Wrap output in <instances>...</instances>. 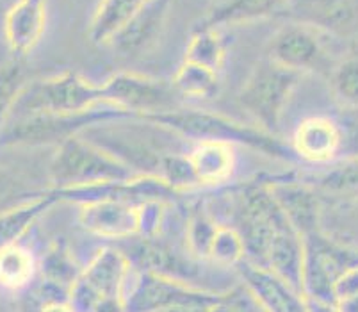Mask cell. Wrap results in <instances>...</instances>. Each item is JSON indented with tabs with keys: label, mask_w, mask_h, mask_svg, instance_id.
<instances>
[{
	"label": "cell",
	"mask_w": 358,
	"mask_h": 312,
	"mask_svg": "<svg viewBox=\"0 0 358 312\" xmlns=\"http://www.w3.org/2000/svg\"><path fill=\"white\" fill-rule=\"evenodd\" d=\"M80 136L118 159L132 173L157 177L166 155L185 152L180 148V143L187 139L173 129L141 116L95 123L86 127Z\"/></svg>",
	"instance_id": "cell-1"
},
{
	"label": "cell",
	"mask_w": 358,
	"mask_h": 312,
	"mask_svg": "<svg viewBox=\"0 0 358 312\" xmlns=\"http://www.w3.org/2000/svg\"><path fill=\"white\" fill-rule=\"evenodd\" d=\"M141 118L169 127L187 139L221 141L229 143V145L236 143V145L248 146L257 152H262V154L276 159H285V161L298 157L292 150V146L284 145L271 132L264 131L260 127L244 125V123L236 122L229 116L217 115V113L180 106L173 111L157 113V115L141 116Z\"/></svg>",
	"instance_id": "cell-2"
},
{
	"label": "cell",
	"mask_w": 358,
	"mask_h": 312,
	"mask_svg": "<svg viewBox=\"0 0 358 312\" xmlns=\"http://www.w3.org/2000/svg\"><path fill=\"white\" fill-rule=\"evenodd\" d=\"M134 113L115 106H100L83 113H29L11 116L0 123V146H41L59 145L71 136H77L90 125L113 120L134 118Z\"/></svg>",
	"instance_id": "cell-3"
},
{
	"label": "cell",
	"mask_w": 358,
	"mask_h": 312,
	"mask_svg": "<svg viewBox=\"0 0 358 312\" xmlns=\"http://www.w3.org/2000/svg\"><path fill=\"white\" fill-rule=\"evenodd\" d=\"M103 104L102 87L84 79L79 73H61L47 79L27 83L8 118L29 113H83ZM6 118V120H8Z\"/></svg>",
	"instance_id": "cell-4"
},
{
	"label": "cell",
	"mask_w": 358,
	"mask_h": 312,
	"mask_svg": "<svg viewBox=\"0 0 358 312\" xmlns=\"http://www.w3.org/2000/svg\"><path fill=\"white\" fill-rule=\"evenodd\" d=\"M136 173L83 136H71L57 145L50 162L54 187H71L95 182L123 180Z\"/></svg>",
	"instance_id": "cell-5"
},
{
	"label": "cell",
	"mask_w": 358,
	"mask_h": 312,
	"mask_svg": "<svg viewBox=\"0 0 358 312\" xmlns=\"http://www.w3.org/2000/svg\"><path fill=\"white\" fill-rule=\"evenodd\" d=\"M130 268L120 248L102 250L70 288L71 307L75 311H125L123 285Z\"/></svg>",
	"instance_id": "cell-6"
},
{
	"label": "cell",
	"mask_w": 358,
	"mask_h": 312,
	"mask_svg": "<svg viewBox=\"0 0 358 312\" xmlns=\"http://www.w3.org/2000/svg\"><path fill=\"white\" fill-rule=\"evenodd\" d=\"M298 71L266 57L257 64L248 83L241 90L239 104L257 122V127L276 134L289 97L298 84Z\"/></svg>",
	"instance_id": "cell-7"
},
{
	"label": "cell",
	"mask_w": 358,
	"mask_h": 312,
	"mask_svg": "<svg viewBox=\"0 0 358 312\" xmlns=\"http://www.w3.org/2000/svg\"><path fill=\"white\" fill-rule=\"evenodd\" d=\"M303 295L307 305L315 302L335 311V284L350 268L358 264V253L338 246L319 232L303 236Z\"/></svg>",
	"instance_id": "cell-8"
},
{
	"label": "cell",
	"mask_w": 358,
	"mask_h": 312,
	"mask_svg": "<svg viewBox=\"0 0 358 312\" xmlns=\"http://www.w3.org/2000/svg\"><path fill=\"white\" fill-rule=\"evenodd\" d=\"M284 222L287 218L276 204L268 182L244 187L237 206V230L243 237L248 261L266 266L273 236Z\"/></svg>",
	"instance_id": "cell-9"
},
{
	"label": "cell",
	"mask_w": 358,
	"mask_h": 312,
	"mask_svg": "<svg viewBox=\"0 0 358 312\" xmlns=\"http://www.w3.org/2000/svg\"><path fill=\"white\" fill-rule=\"evenodd\" d=\"M328 34L308 25L289 22L271 38L268 57L298 73H321L330 77L335 57L327 47Z\"/></svg>",
	"instance_id": "cell-10"
},
{
	"label": "cell",
	"mask_w": 358,
	"mask_h": 312,
	"mask_svg": "<svg viewBox=\"0 0 358 312\" xmlns=\"http://www.w3.org/2000/svg\"><path fill=\"white\" fill-rule=\"evenodd\" d=\"M100 87L103 104L120 107L138 116L157 115L180 107L182 97L175 90L173 83L168 84L139 73H115L100 84Z\"/></svg>",
	"instance_id": "cell-11"
},
{
	"label": "cell",
	"mask_w": 358,
	"mask_h": 312,
	"mask_svg": "<svg viewBox=\"0 0 358 312\" xmlns=\"http://www.w3.org/2000/svg\"><path fill=\"white\" fill-rule=\"evenodd\" d=\"M120 241H122V246H118V248L127 257L130 266L138 271L152 273V275H159V277L173 278V281L185 282V284L205 288V285H201V282H198L200 278L203 281V273L198 268L194 255L187 259L169 245L159 241L155 236L138 234V236L125 237Z\"/></svg>",
	"instance_id": "cell-12"
},
{
	"label": "cell",
	"mask_w": 358,
	"mask_h": 312,
	"mask_svg": "<svg viewBox=\"0 0 358 312\" xmlns=\"http://www.w3.org/2000/svg\"><path fill=\"white\" fill-rule=\"evenodd\" d=\"M280 15L341 40L358 36V0H287Z\"/></svg>",
	"instance_id": "cell-13"
},
{
	"label": "cell",
	"mask_w": 358,
	"mask_h": 312,
	"mask_svg": "<svg viewBox=\"0 0 358 312\" xmlns=\"http://www.w3.org/2000/svg\"><path fill=\"white\" fill-rule=\"evenodd\" d=\"M79 222L87 232L120 241L141 234V204L115 197L84 201Z\"/></svg>",
	"instance_id": "cell-14"
},
{
	"label": "cell",
	"mask_w": 358,
	"mask_h": 312,
	"mask_svg": "<svg viewBox=\"0 0 358 312\" xmlns=\"http://www.w3.org/2000/svg\"><path fill=\"white\" fill-rule=\"evenodd\" d=\"M241 281L246 285L257 305L262 311L271 312H299L307 311V302L299 291H296L289 282L276 275L273 269L259 266L255 262L243 259L236 266Z\"/></svg>",
	"instance_id": "cell-15"
},
{
	"label": "cell",
	"mask_w": 358,
	"mask_h": 312,
	"mask_svg": "<svg viewBox=\"0 0 358 312\" xmlns=\"http://www.w3.org/2000/svg\"><path fill=\"white\" fill-rule=\"evenodd\" d=\"M48 0H15L4 13V32L13 57H22L40 43L47 27Z\"/></svg>",
	"instance_id": "cell-16"
},
{
	"label": "cell",
	"mask_w": 358,
	"mask_h": 312,
	"mask_svg": "<svg viewBox=\"0 0 358 312\" xmlns=\"http://www.w3.org/2000/svg\"><path fill=\"white\" fill-rule=\"evenodd\" d=\"M173 0H148L145 8L115 36L110 47L120 56L134 57L148 50L157 41L162 27H164L166 15L171 8Z\"/></svg>",
	"instance_id": "cell-17"
},
{
	"label": "cell",
	"mask_w": 358,
	"mask_h": 312,
	"mask_svg": "<svg viewBox=\"0 0 358 312\" xmlns=\"http://www.w3.org/2000/svg\"><path fill=\"white\" fill-rule=\"evenodd\" d=\"M268 184L282 213L301 236L319 232V200L310 184L305 180H275Z\"/></svg>",
	"instance_id": "cell-18"
},
{
	"label": "cell",
	"mask_w": 358,
	"mask_h": 312,
	"mask_svg": "<svg viewBox=\"0 0 358 312\" xmlns=\"http://www.w3.org/2000/svg\"><path fill=\"white\" fill-rule=\"evenodd\" d=\"M343 148V131L334 120L327 116H310L299 123L292 139V150L305 161H334Z\"/></svg>",
	"instance_id": "cell-19"
},
{
	"label": "cell",
	"mask_w": 358,
	"mask_h": 312,
	"mask_svg": "<svg viewBox=\"0 0 358 312\" xmlns=\"http://www.w3.org/2000/svg\"><path fill=\"white\" fill-rule=\"evenodd\" d=\"M57 201H61V198L54 187L47 193L27 198L8 209L0 211V248L18 241L25 230Z\"/></svg>",
	"instance_id": "cell-20"
},
{
	"label": "cell",
	"mask_w": 358,
	"mask_h": 312,
	"mask_svg": "<svg viewBox=\"0 0 358 312\" xmlns=\"http://www.w3.org/2000/svg\"><path fill=\"white\" fill-rule=\"evenodd\" d=\"M191 164L201 186H217L232 175L234 150L232 145L221 141H198L189 150Z\"/></svg>",
	"instance_id": "cell-21"
},
{
	"label": "cell",
	"mask_w": 358,
	"mask_h": 312,
	"mask_svg": "<svg viewBox=\"0 0 358 312\" xmlns=\"http://www.w3.org/2000/svg\"><path fill=\"white\" fill-rule=\"evenodd\" d=\"M148 0H100L91 16L87 34L96 45H109Z\"/></svg>",
	"instance_id": "cell-22"
},
{
	"label": "cell",
	"mask_w": 358,
	"mask_h": 312,
	"mask_svg": "<svg viewBox=\"0 0 358 312\" xmlns=\"http://www.w3.org/2000/svg\"><path fill=\"white\" fill-rule=\"evenodd\" d=\"M285 2L287 0H220L203 16L198 27L220 29L223 25H236L280 15Z\"/></svg>",
	"instance_id": "cell-23"
},
{
	"label": "cell",
	"mask_w": 358,
	"mask_h": 312,
	"mask_svg": "<svg viewBox=\"0 0 358 312\" xmlns=\"http://www.w3.org/2000/svg\"><path fill=\"white\" fill-rule=\"evenodd\" d=\"M312 173L314 175L305 180L312 187L334 197H358V155L330 162L328 166Z\"/></svg>",
	"instance_id": "cell-24"
},
{
	"label": "cell",
	"mask_w": 358,
	"mask_h": 312,
	"mask_svg": "<svg viewBox=\"0 0 358 312\" xmlns=\"http://www.w3.org/2000/svg\"><path fill=\"white\" fill-rule=\"evenodd\" d=\"M173 86L180 93V97L207 99V97L216 95L220 87L217 70L184 59L173 77Z\"/></svg>",
	"instance_id": "cell-25"
},
{
	"label": "cell",
	"mask_w": 358,
	"mask_h": 312,
	"mask_svg": "<svg viewBox=\"0 0 358 312\" xmlns=\"http://www.w3.org/2000/svg\"><path fill=\"white\" fill-rule=\"evenodd\" d=\"M34 273L32 255L16 243L0 248V285L20 289L27 285Z\"/></svg>",
	"instance_id": "cell-26"
},
{
	"label": "cell",
	"mask_w": 358,
	"mask_h": 312,
	"mask_svg": "<svg viewBox=\"0 0 358 312\" xmlns=\"http://www.w3.org/2000/svg\"><path fill=\"white\" fill-rule=\"evenodd\" d=\"M185 59L220 71L224 59V43L217 29L198 27L191 36L185 50Z\"/></svg>",
	"instance_id": "cell-27"
},
{
	"label": "cell",
	"mask_w": 358,
	"mask_h": 312,
	"mask_svg": "<svg viewBox=\"0 0 358 312\" xmlns=\"http://www.w3.org/2000/svg\"><path fill=\"white\" fill-rule=\"evenodd\" d=\"M217 229L220 225L214 222L203 207L194 209L189 218V223H187V232H185V241H187L191 255L201 259V261H207L210 257V248H213Z\"/></svg>",
	"instance_id": "cell-28"
},
{
	"label": "cell",
	"mask_w": 358,
	"mask_h": 312,
	"mask_svg": "<svg viewBox=\"0 0 358 312\" xmlns=\"http://www.w3.org/2000/svg\"><path fill=\"white\" fill-rule=\"evenodd\" d=\"M328 79L338 102L358 107V54L337 61Z\"/></svg>",
	"instance_id": "cell-29"
},
{
	"label": "cell",
	"mask_w": 358,
	"mask_h": 312,
	"mask_svg": "<svg viewBox=\"0 0 358 312\" xmlns=\"http://www.w3.org/2000/svg\"><path fill=\"white\" fill-rule=\"evenodd\" d=\"M25 86H27V73L20 59L11 57L0 63V123L8 118L13 104L16 102Z\"/></svg>",
	"instance_id": "cell-30"
},
{
	"label": "cell",
	"mask_w": 358,
	"mask_h": 312,
	"mask_svg": "<svg viewBox=\"0 0 358 312\" xmlns=\"http://www.w3.org/2000/svg\"><path fill=\"white\" fill-rule=\"evenodd\" d=\"M43 275L48 282L70 289L73 282L79 278L80 271L75 266L73 259L68 250L61 245H55L43 257Z\"/></svg>",
	"instance_id": "cell-31"
},
{
	"label": "cell",
	"mask_w": 358,
	"mask_h": 312,
	"mask_svg": "<svg viewBox=\"0 0 358 312\" xmlns=\"http://www.w3.org/2000/svg\"><path fill=\"white\" fill-rule=\"evenodd\" d=\"M209 259L221 266H234V268L243 259H246L244 243L239 230L230 229V227H220L213 241Z\"/></svg>",
	"instance_id": "cell-32"
},
{
	"label": "cell",
	"mask_w": 358,
	"mask_h": 312,
	"mask_svg": "<svg viewBox=\"0 0 358 312\" xmlns=\"http://www.w3.org/2000/svg\"><path fill=\"white\" fill-rule=\"evenodd\" d=\"M41 193H45V191H34L20 177L0 168V211L8 209V207L27 200V198L38 197Z\"/></svg>",
	"instance_id": "cell-33"
},
{
	"label": "cell",
	"mask_w": 358,
	"mask_h": 312,
	"mask_svg": "<svg viewBox=\"0 0 358 312\" xmlns=\"http://www.w3.org/2000/svg\"><path fill=\"white\" fill-rule=\"evenodd\" d=\"M335 311H344V312H358V292L351 295V297L341 298L335 302Z\"/></svg>",
	"instance_id": "cell-34"
}]
</instances>
